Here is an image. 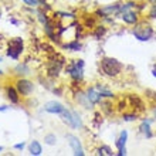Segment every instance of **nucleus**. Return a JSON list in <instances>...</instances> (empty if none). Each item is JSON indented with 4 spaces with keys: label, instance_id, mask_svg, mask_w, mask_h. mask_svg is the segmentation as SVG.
Here are the masks:
<instances>
[{
    "label": "nucleus",
    "instance_id": "nucleus-1",
    "mask_svg": "<svg viewBox=\"0 0 156 156\" xmlns=\"http://www.w3.org/2000/svg\"><path fill=\"white\" fill-rule=\"evenodd\" d=\"M102 70L107 75L114 77V75H118L119 73H121V70H122V64H121L118 60H115V58L105 57L102 60Z\"/></svg>",
    "mask_w": 156,
    "mask_h": 156
},
{
    "label": "nucleus",
    "instance_id": "nucleus-2",
    "mask_svg": "<svg viewBox=\"0 0 156 156\" xmlns=\"http://www.w3.org/2000/svg\"><path fill=\"white\" fill-rule=\"evenodd\" d=\"M152 34H153V30L148 23H139L133 29V36L140 41H148L149 38L152 37Z\"/></svg>",
    "mask_w": 156,
    "mask_h": 156
},
{
    "label": "nucleus",
    "instance_id": "nucleus-3",
    "mask_svg": "<svg viewBox=\"0 0 156 156\" xmlns=\"http://www.w3.org/2000/svg\"><path fill=\"white\" fill-rule=\"evenodd\" d=\"M21 50H23V40L21 38H13V40H10V43H9V57L12 58H19V54L21 53Z\"/></svg>",
    "mask_w": 156,
    "mask_h": 156
},
{
    "label": "nucleus",
    "instance_id": "nucleus-4",
    "mask_svg": "<svg viewBox=\"0 0 156 156\" xmlns=\"http://www.w3.org/2000/svg\"><path fill=\"white\" fill-rule=\"evenodd\" d=\"M66 138H67V140H68V144H70V146H71V149H73L74 155H77V156H82V155H84V149H82L81 142H80V139H78L77 136L67 135Z\"/></svg>",
    "mask_w": 156,
    "mask_h": 156
},
{
    "label": "nucleus",
    "instance_id": "nucleus-5",
    "mask_svg": "<svg viewBox=\"0 0 156 156\" xmlns=\"http://www.w3.org/2000/svg\"><path fill=\"white\" fill-rule=\"evenodd\" d=\"M82 67H84V61L82 60H78L73 66L68 67V71H70V74L73 75L74 80H81L82 78Z\"/></svg>",
    "mask_w": 156,
    "mask_h": 156
},
{
    "label": "nucleus",
    "instance_id": "nucleus-6",
    "mask_svg": "<svg viewBox=\"0 0 156 156\" xmlns=\"http://www.w3.org/2000/svg\"><path fill=\"white\" fill-rule=\"evenodd\" d=\"M33 82L27 81V80H20L17 81V91L20 92L21 95H29L31 91H33Z\"/></svg>",
    "mask_w": 156,
    "mask_h": 156
},
{
    "label": "nucleus",
    "instance_id": "nucleus-7",
    "mask_svg": "<svg viewBox=\"0 0 156 156\" xmlns=\"http://www.w3.org/2000/svg\"><path fill=\"white\" fill-rule=\"evenodd\" d=\"M44 109L50 114H61L64 111V107H62L60 102H55V101H48V102L44 105Z\"/></svg>",
    "mask_w": 156,
    "mask_h": 156
},
{
    "label": "nucleus",
    "instance_id": "nucleus-8",
    "mask_svg": "<svg viewBox=\"0 0 156 156\" xmlns=\"http://www.w3.org/2000/svg\"><path fill=\"white\" fill-rule=\"evenodd\" d=\"M126 138H128V133H126V131H123V132H121V136H119L118 142H116V145H118V148H119V153H118V155H121V156L126 155V151H125Z\"/></svg>",
    "mask_w": 156,
    "mask_h": 156
},
{
    "label": "nucleus",
    "instance_id": "nucleus-9",
    "mask_svg": "<svg viewBox=\"0 0 156 156\" xmlns=\"http://www.w3.org/2000/svg\"><path fill=\"white\" fill-rule=\"evenodd\" d=\"M61 118H62V121L68 125V126H71V128H77L75 126V121H74V114L73 112H70V111H64L61 112Z\"/></svg>",
    "mask_w": 156,
    "mask_h": 156
},
{
    "label": "nucleus",
    "instance_id": "nucleus-10",
    "mask_svg": "<svg viewBox=\"0 0 156 156\" xmlns=\"http://www.w3.org/2000/svg\"><path fill=\"white\" fill-rule=\"evenodd\" d=\"M121 16H122V20L129 23V24H133V23H136V20H138V19H136V14L133 12H129V9L121 12Z\"/></svg>",
    "mask_w": 156,
    "mask_h": 156
},
{
    "label": "nucleus",
    "instance_id": "nucleus-11",
    "mask_svg": "<svg viewBox=\"0 0 156 156\" xmlns=\"http://www.w3.org/2000/svg\"><path fill=\"white\" fill-rule=\"evenodd\" d=\"M87 98L90 99L91 104H97V102H99V99H101V95H99V92H98L97 90L91 88V90H88V92H87Z\"/></svg>",
    "mask_w": 156,
    "mask_h": 156
},
{
    "label": "nucleus",
    "instance_id": "nucleus-12",
    "mask_svg": "<svg viewBox=\"0 0 156 156\" xmlns=\"http://www.w3.org/2000/svg\"><path fill=\"white\" fill-rule=\"evenodd\" d=\"M29 151H30V153H31V155H34V156L41 155V152H43V149H41V145L38 144L37 140H33V142L30 144Z\"/></svg>",
    "mask_w": 156,
    "mask_h": 156
},
{
    "label": "nucleus",
    "instance_id": "nucleus-13",
    "mask_svg": "<svg viewBox=\"0 0 156 156\" xmlns=\"http://www.w3.org/2000/svg\"><path fill=\"white\" fill-rule=\"evenodd\" d=\"M121 12V4H114V6H109V7H104L101 10V13L104 14H108V16H111V14H115V13H119Z\"/></svg>",
    "mask_w": 156,
    "mask_h": 156
},
{
    "label": "nucleus",
    "instance_id": "nucleus-14",
    "mask_svg": "<svg viewBox=\"0 0 156 156\" xmlns=\"http://www.w3.org/2000/svg\"><path fill=\"white\" fill-rule=\"evenodd\" d=\"M7 97L12 99L13 102H17V101H19V97H17V92H16L14 88H9L7 90Z\"/></svg>",
    "mask_w": 156,
    "mask_h": 156
},
{
    "label": "nucleus",
    "instance_id": "nucleus-15",
    "mask_svg": "<svg viewBox=\"0 0 156 156\" xmlns=\"http://www.w3.org/2000/svg\"><path fill=\"white\" fill-rule=\"evenodd\" d=\"M140 132H142V133H145L148 138H151V136H152L151 129H149V122H144L142 125H140Z\"/></svg>",
    "mask_w": 156,
    "mask_h": 156
},
{
    "label": "nucleus",
    "instance_id": "nucleus-16",
    "mask_svg": "<svg viewBox=\"0 0 156 156\" xmlns=\"http://www.w3.org/2000/svg\"><path fill=\"white\" fill-rule=\"evenodd\" d=\"M16 73H17V74H29L30 70L24 66V64H21V66H17L16 67Z\"/></svg>",
    "mask_w": 156,
    "mask_h": 156
},
{
    "label": "nucleus",
    "instance_id": "nucleus-17",
    "mask_svg": "<svg viewBox=\"0 0 156 156\" xmlns=\"http://www.w3.org/2000/svg\"><path fill=\"white\" fill-rule=\"evenodd\" d=\"M44 140H45V144L47 145H55V142H57V138H55V135H47L44 138Z\"/></svg>",
    "mask_w": 156,
    "mask_h": 156
},
{
    "label": "nucleus",
    "instance_id": "nucleus-18",
    "mask_svg": "<svg viewBox=\"0 0 156 156\" xmlns=\"http://www.w3.org/2000/svg\"><path fill=\"white\" fill-rule=\"evenodd\" d=\"M98 153L99 155H112V151L108 146H102V148H99Z\"/></svg>",
    "mask_w": 156,
    "mask_h": 156
},
{
    "label": "nucleus",
    "instance_id": "nucleus-19",
    "mask_svg": "<svg viewBox=\"0 0 156 156\" xmlns=\"http://www.w3.org/2000/svg\"><path fill=\"white\" fill-rule=\"evenodd\" d=\"M66 47H67V48H73V50H80V47H81V45L78 44V43H71V44H67Z\"/></svg>",
    "mask_w": 156,
    "mask_h": 156
},
{
    "label": "nucleus",
    "instance_id": "nucleus-20",
    "mask_svg": "<svg viewBox=\"0 0 156 156\" xmlns=\"http://www.w3.org/2000/svg\"><path fill=\"white\" fill-rule=\"evenodd\" d=\"M26 4H29V6H37L38 4V2L37 0H23Z\"/></svg>",
    "mask_w": 156,
    "mask_h": 156
},
{
    "label": "nucleus",
    "instance_id": "nucleus-21",
    "mask_svg": "<svg viewBox=\"0 0 156 156\" xmlns=\"http://www.w3.org/2000/svg\"><path fill=\"white\" fill-rule=\"evenodd\" d=\"M151 17H156V4H153V9L151 10Z\"/></svg>",
    "mask_w": 156,
    "mask_h": 156
},
{
    "label": "nucleus",
    "instance_id": "nucleus-22",
    "mask_svg": "<svg viewBox=\"0 0 156 156\" xmlns=\"http://www.w3.org/2000/svg\"><path fill=\"white\" fill-rule=\"evenodd\" d=\"M132 119H135L133 115H125V121H132Z\"/></svg>",
    "mask_w": 156,
    "mask_h": 156
},
{
    "label": "nucleus",
    "instance_id": "nucleus-23",
    "mask_svg": "<svg viewBox=\"0 0 156 156\" xmlns=\"http://www.w3.org/2000/svg\"><path fill=\"white\" fill-rule=\"evenodd\" d=\"M14 148H16V149H23V148H24V144H17Z\"/></svg>",
    "mask_w": 156,
    "mask_h": 156
},
{
    "label": "nucleus",
    "instance_id": "nucleus-24",
    "mask_svg": "<svg viewBox=\"0 0 156 156\" xmlns=\"http://www.w3.org/2000/svg\"><path fill=\"white\" fill-rule=\"evenodd\" d=\"M152 74H153V77H156V66L153 67V70H152Z\"/></svg>",
    "mask_w": 156,
    "mask_h": 156
},
{
    "label": "nucleus",
    "instance_id": "nucleus-25",
    "mask_svg": "<svg viewBox=\"0 0 156 156\" xmlns=\"http://www.w3.org/2000/svg\"><path fill=\"white\" fill-rule=\"evenodd\" d=\"M7 109V107H0V111H6Z\"/></svg>",
    "mask_w": 156,
    "mask_h": 156
},
{
    "label": "nucleus",
    "instance_id": "nucleus-26",
    "mask_svg": "<svg viewBox=\"0 0 156 156\" xmlns=\"http://www.w3.org/2000/svg\"><path fill=\"white\" fill-rule=\"evenodd\" d=\"M151 3H152V4H156V0H151Z\"/></svg>",
    "mask_w": 156,
    "mask_h": 156
},
{
    "label": "nucleus",
    "instance_id": "nucleus-27",
    "mask_svg": "<svg viewBox=\"0 0 156 156\" xmlns=\"http://www.w3.org/2000/svg\"><path fill=\"white\" fill-rule=\"evenodd\" d=\"M2 151H3V148H2V146H0V152H2Z\"/></svg>",
    "mask_w": 156,
    "mask_h": 156
},
{
    "label": "nucleus",
    "instance_id": "nucleus-28",
    "mask_svg": "<svg viewBox=\"0 0 156 156\" xmlns=\"http://www.w3.org/2000/svg\"><path fill=\"white\" fill-rule=\"evenodd\" d=\"M153 114H155V116H156V109H155V111H153Z\"/></svg>",
    "mask_w": 156,
    "mask_h": 156
},
{
    "label": "nucleus",
    "instance_id": "nucleus-29",
    "mask_svg": "<svg viewBox=\"0 0 156 156\" xmlns=\"http://www.w3.org/2000/svg\"><path fill=\"white\" fill-rule=\"evenodd\" d=\"M0 61H2V58H0Z\"/></svg>",
    "mask_w": 156,
    "mask_h": 156
},
{
    "label": "nucleus",
    "instance_id": "nucleus-30",
    "mask_svg": "<svg viewBox=\"0 0 156 156\" xmlns=\"http://www.w3.org/2000/svg\"><path fill=\"white\" fill-rule=\"evenodd\" d=\"M0 74H2V71H0Z\"/></svg>",
    "mask_w": 156,
    "mask_h": 156
}]
</instances>
